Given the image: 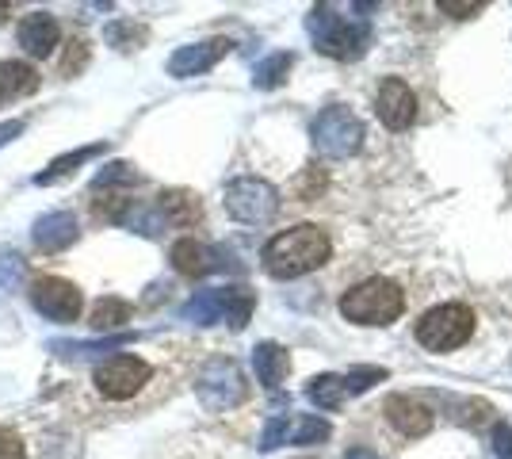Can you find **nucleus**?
Masks as SVG:
<instances>
[{
    "mask_svg": "<svg viewBox=\"0 0 512 459\" xmlns=\"http://www.w3.org/2000/svg\"><path fill=\"white\" fill-rule=\"evenodd\" d=\"M474 333V310L463 303H448L428 310L425 318L417 322V341L432 352H451L459 345H467Z\"/></svg>",
    "mask_w": 512,
    "mask_h": 459,
    "instance_id": "nucleus-7",
    "label": "nucleus"
},
{
    "mask_svg": "<svg viewBox=\"0 0 512 459\" xmlns=\"http://www.w3.org/2000/svg\"><path fill=\"white\" fill-rule=\"evenodd\" d=\"M16 134H23V119H8V123H0V146H4V142H12Z\"/></svg>",
    "mask_w": 512,
    "mask_h": 459,
    "instance_id": "nucleus-34",
    "label": "nucleus"
},
{
    "mask_svg": "<svg viewBox=\"0 0 512 459\" xmlns=\"http://www.w3.org/2000/svg\"><path fill=\"white\" fill-rule=\"evenodd\" d=\"M329 253H333L329 234L321 226L302 222V226H291V230H283V234H276V238L268 241L264 253H260V261H264L268 276L295 280V276H306V272L321 268V264L329 261Z\"/></svg>",
    "mask_w": 512,
    "mask_h": 459,
    "instance_id": "nucleus-1",
    "label": "nucleus"
},
{
    "mask_svg": "<svg viewBox=\"0 0 512 459\" xmlns=\"http://www.w3.org/2000/svg\"><path fill=\"white\" fill-rule=\"evenodd\" d=\"M138 180H142V176L134 173V165H127V161H111V165H104V169L96 173L92 188L104 192V188H115V184H138Z\"/></svg>",
    "mask_w": 512,
    "mask_h": 459,
    "instance_id": "nucleus-25",
    "label": "nucleus"
},
{
    "mask_svg": "<svg viewBox=\"0 0 512 459\" xmlns=\"http://www.w3.org/2000/svg\"><path fill=\"white\" fill-rule=\"evenodd\" d=\"M153 368L146 360H138V356H111L104 360L100 368H96V391L104 394L107 402H123V398H134V394L142 391L146 383H150Z\"/></svg>",
    "mask_w": 512,
    "mask_h": 459,
    "instance_id": "nucleus-9",
    "label": "nucleus"
},
{
    "mask_svg": "<svg viewBox=\"0 0 512 459\" xmlns=\"http://www.w3.org/2000/svg\"><path fill=\"white\" fill-rule=\"evenodd\" d=\"M92 329H119L130 322V303H123V299H100V303L92 306Z\"/></svg>",
    "mask_w": 512,
    "mask_h": 459,
    "instance_id": "nucleus-22",
    "label": "nucleus"
},
{
    "mask_svg": "<svg viewBox=\"0 0 512 459\" xmlns=\"http://www.w3.org/2000/svg\"><path fill=\"white\" fill-rule=\"evenodd\" d=\"M77 234H81V226H77V219L69 211H50V215H43L31 226V241L43 253H62V249H69L77 241Z\"/></svg>",
    "mask_w": 512,
    "mask_h": 459,
    "instance_id": "nucleus-15",
    "label": "nucleus"
},
{
    "mask_svg": "<svg viewBox=\"0 0 512 459\" xmlns=\"http://www.w3.org/2000/svg\"><path fill=\"white\" fill-rule=\"evenodd\" d=\"M344 459H379V456H375L371 448H348V452H344Z\"/></svg>",
    "mask_w": 512,
    "mask_h": 459,
    "instance_id": "nucleus-35",
    "label": "nucleus"
},
{
    "mask_svg": "<svg viewBox=\"0 0 512 459\" xmlns=\"http://www.w3.org/2000/svg\"><path fill=\"white\" fill-rule=\"evenodd\" d=\"M16 39L31 58H46V54H54V46L62 43V23L50 12H31V16H23Z\"/></svg>",
    "mask_w": 512,
    "mask_h": 459,
    "instance_id": "nucleus-13",
    "label": "nucleus"
},
{
    "mask_svg": "<svg viewBox=\"0 0 512 459\" xmlns=\"http://www.w3.org/2000/svg\"><path fill=\"white\" fill-rule=\"evenodd\" d=\"M402 310H406V295L390 280H363L341 299V314L356 326H390L402 318Z\"/></svg>",
    "mask_w": 512,
    "mask_h": 459,
    "instance_id": "nucleus-3",
    "label": "nucleus"
},
{
    "mask_svg": "<svg viewBox=\"0 0 512 459\" xmlns=\"http://www.w3.org/2000/svg\"><path fill=\"white\" fill-rule=\"evenodd\" d=\"M295 66V54H272L268 62H260L253 73V85L256 88H276L287 81V73Z\"/></svg>",
    "mask_w": 512,
    "mask_h": 459,
    "instance_id": "nucleus-23",
    "label": "nucleus"
},
{
    "mask_svg": "<svg viewBox=\"0 0 512 459\" xmlns=\"http://www.w3.org/2000/svg\"><path fill=\"white\" fill-rule=\"evenodd\" d=\"M310 138H314V150L321 157H333V161H344L352 153H360L363 146V123L356 111L348 108H325L314 119L310 127Z\"/></svg>",
    "mask_w": 512,
    "mask_h": 459,
    "instance_id": "nucleus-6",
    "label": "nucleus"
},
{
    "mask_svg": "<svg viewBox=\"0 0 512 459\" xmlns=\"http://www.w3.org/2000/svg\"><path fill=\"white\" fill-rule=\"evenodd\" d=\"M291 425H295V421H291L287 414H276V417H272V421L264 425V437H260V452H276L279 444H287V440H291Z\"/></svg>",
    "mask_w": 512,
    "mask_h": 459,
    "instance_id": "nucleus-27",
    "label": "nucleus"
},
{
    "mask_svg": "<svg viewBox=\"0 0 512 459\" xmlns=\"http://www.w3.org/2000/svg\"><path fill=\"white\" fill-rule=\"evenodd\" d=\"M379 379H386V368H356V372L344 375V394H363Z\"/></svg>",
    "mask_w": 512,
    "mask_h": 459,
    "instance_id": "nucleus-28",
    "label": "nucleus"
},
{
    "mask_svg": "<svg viewBox=\"0 0 512 459\" xmlns=\"http://www.w3.org/2000/svg\"><path fill=\"white\" fill-rule=\"evenodd\" d=\"M440 12H448V16H455V20H470V16H478V12H482V0H474V4L444 0V4H440Z\"/></svg>",
    "mask_w": 512,
    "mask_h": 459,
    "instance_id": "nucleus-32",
    "label": "nucleus"
},
{
    "mask_svg": "<svg viewBox=\"0 0 512 459\" xmlns=\"http://www.w3.org/2000/svg\"><path fill=\"white\" fill-rule=\"evenodd\" d=\"M104 39L111 46H119V50H138V46L146 43V27L130 20H115V23H107Z\"/></svg>",
    "mask_w": 512,
    "mask_h": 459,
    "instance_id": "nucleus-24",
    "label": "nucleus"
},
{
    "mask_svg": "<svg viewBox=\"0 0 512 459\" xmlns=\"http://www.w3.org/2000/svg\"><path fill=\"white\" fill-rule=\"evenodd\" d=\"M226 211L245 226H264L276 219L279 192L260 176H237L226 184Z\"/></svg>",
    "mask_w": 512,
    "mask_h": 459,
    "instance_id": "nucleus-8",
    "label": "nucleus"
},
{
    "mask_svg": "<svg viewBox=\"0 0 512 459\" xmlns=\"http://www.w3.org/2000/svg\"><path fill=\"white\" fill-rule=\"evenodd\" d=\"M0 459H27V448L12 429H0Z\"/></svg>",
    "mask_w": 512,
    "mask_h": 459,
    "instance_id": "nucleus-31",
    "label": "nucleus"
},
{
    "mask_svg": "<svg viewBox=\"0 0 512 459\" xmlns=\"http://www.w3.org/2000/svg\"><path fill=\"white\" fill-rule=\"evenodd\" d=\"M4 16H8V4H4V0H0V23H4Z\"/></svg>",
    "mask_w": 512,
    "mask_h": 459,
    "instance_id": "nucleus-36",
    "label": "nucleus"
},
{
    "mask_svg": "<svg viewBox=\"0 0 512 459\" xmlns=\"http://www.w3.org/2000/svg\"><path fill=\"white\" fill-rule=\"evenodd\" d=\"M157 215L169 222V226H184L188 230V226H195V222L203 219V203L188 188H169V192H161V199H157Z\"/></svg>",
    "mask_w": 512,
    "mask_h": 459,
    "instance_id": "nucleus-16",
    "label": "nucleus"
},
{
    "mask_svg": "<svg viewBox=\"0 0 512 459\" xmlns=\"http://www.w3.org/2000/svg\"><path fill=\"white\" fill-rule=\"evenodd\" d=\"M35 88H39V73L27 62H0V108L20 96H31Z\"/></svg>",
    "mask_w": 512,
    "mask_h": 459,
    "instance_id": "nucleus-19",
    "label": "nucleus"
},
{
    "mask_svg": "<svg viewBox=\"0 0 512 459\" xmlns=\"http://www.w3.org/2000/svg\"><path fill=\"white\" fill-rule=\"evenodd\" d=\"M493 452H497L501 459H512V429L509 425L493 429Z\"/></svg>",
    "mask_w": 512,
    "mask_h": 459,
    "instance_id": "nucleus-33",
    "label": "nucleus"
},
{
    "mask_svg": "<svg viewBox=\"0 0 512 459\" xmlns=\"http://www.w3.org/2000/svg\"><path fill=\"white\" fill-rule=\"evenodd\" d=\"M306 31H310V39L318 43L321 54H329V58H360L363 46H367V35H371V27L363 16H337V8L333 4H318L310 16H306Z\"/></svg>",
    "mask_w": 512,
    "mask_h": 459,
    "instance_id": "nucleus-2",
    "label": "nucleus"
},
{
    "mask_svg": "<svg viewBox=\"0 0 512 459\" xmlns=\"http://www.w3.org/2000/svg\"><path fill=\"white\" fill-rule=\"evenodd\" d=\"M375 111H379V119H383L390 131H406L409 123L417 119V96L409 92L406 81H398V77H386L379 92H375Z\"/></svg>",
    "mask_w": 512,
    "mask_h": 459,
    "instance_id": "nucleus-11",
    "label": "nucleus"
},
{
    "mask_svg": "<svg viewBox=\"0 0 512 459\" xmlns=\"http://www.w3.org/2000/svg\"><path fill=\"white\" fill-rule=\"evenodd\" d=\"M253 372L268 391H276L279 383L287 379V372H291L287 349H279L276 341H260V345L253 349Z\"/></svg>",
    "mask_w": 512,
    "mask_h": 459,
    "instance_id": "nucleus-17",
    "label": "nucleus"
},
{
    "mask_svg": "<svg viewBox=\"0 0 512 459\" xmlns=\"http://www.w3.org/2000/svg\"><path fill=\"white\" fill-rule=\"evenodd\" d=\"M230 50V39H207V43L180 46L169 58V77H199L207 73L214 62H222Z\"/></svg>",
    "mask_w": 512,
    "mask_h": 459,
    "instance_id": "nucleus-12",
    "label": "nucleus"
},
{
    "mask_svg": "<svg viewBox=\"0 0 512 459\" xmlns=\"http://www.w3.org/2000/svg\"><path fill=\"white\" fill-rule=\"evenodd\" d=\"M27 276V264L16 253H0V287H20Z\"/></svg>",
    "mask_w": 512,
    "mask_h": 459,
    "instance_id": "nucleus-29",
    "label": "nucleus"
},
{
    "mask_svg": "<svg viewBox=\"0 0 512 459\" xmlns=\"http://www.w3.org/2000/svg\"><path fill=\"white\" fill-rule=\"evenodd\" d=\"M329 421L325 417H302L299 425H291V444H318V440H329Z\"/></svg>",
    "mask_w": 512,
    "mask_h": 459,
    "instance_id": "nucleus-26",
    "label": "nucleus"
},
{
    "mask_svg": "<svg viewBox=\"0 0 512 459\" xmlns=\"http://www.w3.org/2000/svg\"><path fill=\"white\" fill-rule=\"evenodd\" d=\"M386 417H390V425L402 437H425V433H432V425H436V414L428 406H421L417 398H406V394L386 398Z\"/></svg>",
    "mask_w": 512,
    "mask_h": 459,
    "instance_id": "nucleus-14",
    "label": "nucleus"
},
{
    "mask_svg": "<svg viewBox=\"0 0 512 459\" xmlns=\"http://www.w3.org/2000/svg\"><path fill=\"white\" fill-rule=\"evenodd\" d=\"M195 394H199V402L207 410L226 414V410H234V406H241L249 398V383H245V372L237 368L234 360L214 356L211 364L199 372V379H195Z\"/></svg>",
    "mask_w": 512,
    "mask_h": 459,
    "instance_id": "nucleus-5",
    "label": "nucleus"
},
{
    "mask_svg": "<svg viewBox=\"0 0 512 459\" xmlns=\"http://www.w3.org/2000/svg\"><path fill=\"white\" fill-rule=\"evenodd\" d=\"M107 146L104 142H92V146H81V150H73V153H65V157H58V161H50L43 173L35 176V184L39 188H46V184H58V180H65V176H73L81 165H88L92 157H100Z\"/></svg>",
    "mask_w": 512,
    "mask_h": 459,
    "instance_id": "nucleus-20",
    "label": "nucleus"
},
{
    "mask_svg": "<svg viewBox=\"0 0 512 459\" xmlns=\"http://www.w3.org/2000/svg\"><path fill=\"white\" fill-rule=\"evenodd\" d=\"M180 314H184L188 322H195V326L230 322L234 329H241L249 322V314H253V291H249V287H211V291L192 295Z\"/></svg>",
    "mask_w": 512,
    "mask_h": 459,
    "instance_id": "nucleus-4",
    "label": "nucleus"
},
{
    "mask_svg": "<svg viewBox=\"0 0 512 459\" xmlns=\"http://www.w3.org/2000/svg\"><path fill=\"white\" fill-rule=\"evenodd\" d=\"M169 261L180 276H192L195 280V276H207V272L214 268V253L207 249V245H199L195 238H184L172 245Z\"/></svg>",
    "mask_w": 512,
    "mask_h": 459,
    "instance_id": "nucleus-18",
    "label": "nucleus"
},
{
    "mask_svg": "<svg viewBox=\"0 0 512 459\" xmlns=\"http://www.w3.org/2000/svg\"><path fill=\"white\" fill-rule=\"evenodd\" d=\"M306 398H310L318 410H337L344 402V379L341 375H314L310 387H306Z\"/></svg>",
    "mask_w": 512,
    "mask_h": 459,
    "instance_id": "nucleus-21",
    "label": "nucleus"
},
{
    "mask_svg": "<svg viewBox=\"0 0 512 459\" xmlns=\"http://www.w3.org/2000/svg\"><path fill=\"white\" fill-rule=\"evenodd\" d=\"M85 62H88V43L85 39H73V43H69V54H65V62L58 69H62V77H77V73L85 69Z\"/></svg>",
    "mask_w": 512,
    "mask_h": 459,
    "instance_id": "nucleus-30",
    "label": "nucleus"
},
{
    "mask_svg": "<svg viewBox=\"0 0 512 459\" xmlns=\"http://www.w3.org/2000/svg\"><path fill=\"white\" fill-rule=\"evenodd\" d=\"M27 295H31L35 310L46 314L50 322H77L81 318V306H85L81 287L62 280V276H39Z\"/></svg>",
    "mask_w": 512,
    "mask_h": 459,
    "instance_id": "nucleus-10",
    "label": "nucleus"
}]
</instances>
